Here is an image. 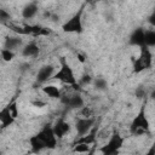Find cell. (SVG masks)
<instances>
[{"label":"cell","instance_id":"27","mask_svg":"<svg viewBox=\"0 0 155 155\" xmlns=\"http://www.w3.org/2000/svg\"><path fill=\"white\" fill-rule=\"evenodd\" d=\"M50 19L52 21V22H58L59 21V16L58 15H56V13H51V16H50Z\"/></svg>","mask_w":155,"mask_h":155},{"label":"cell","instance_id":"14","mask_svg":"<svg viewBox=\"0 0 155 155\" xmlns=\"http://www.w3.org/2000/svg\"><path fill=\"white\" fill-rule=\"evenodd\" d=\"M38 10H39V7H38V5L35 2H29L22 10V16L25 19H30V18H33L38 13Z\"/></svg>","mask_w":155,"mask_h":155},{"label":"cell","instance_id":"8","mask_svg":"<svg viewBox=\"0 0 155 155\" xmlns=\"http://www.w3.org/2000/svg\"><path fill=\"white\" fill-rule=\"evenodd\" d=\"M53 71H54V67L52 64H46V65L41 67L36 74V82L38 84H45L46 81L52 79V76L54 74Z\"/></svg>","mask_w":155,"mask_h":155},{"label":"cell","instance_id":"20","mask_svg":"<svg viewBox=\"0 0 155 155\" xmlns=\"http://www.w3.org/2000/svg\"><path fill=\"white\" fill-rule=\"evenodd\" d=\"M94 87H96L97 90H99V91H104V90H107V87H108V82H107V80L103 79V78H97V79L94 80Z\"/></svg>","mask_w":155,"mask_h":155},{"label":"cell","instance_id":"24","mask_svg":"<svg viewBox=\"0 0 155 155\" xmlns=\"http://www.w3.org/2000/svg\"><path fill=\"white\" fill-rule=\"evenodd\" d=\"M10 19V13L2 8H0V21L1 22H5V21H8Z\"/></svg>","mask_w":155,"mask_h":155},{"label":"cell","instance_id":"28","mask_svg":"<svg viewBox=\"0 0 155 155\" xmlns=\"http://www.w3.org/2000/svg\"><path fill=\"white\" fill-rule=\"evenodd\" d=\"M33 105H34V107H39V108H42V107L45 105V103L41 102V101H39V102L36 101V102H33Z\"/></svg>","mask_w":155,"mask_h":155},{"label":"cell","instance_id":"12","mask_svg":"<svg viewBox=\"0 0 155 155\" xmlns=\"http://www.w3.org/2000/svg\"><path fill=\"white\" fill-rule=\"evenodd\" d=\"M144 29L143 28H137L132 31L130 36V44L133 46H144Z\"/></svg>","mask_w":155,"mask_h":155},{"label":"cell","instance_id":"25","mask_svg":"<svg viewBox=\"0 0 155 155\" xmlns=\"http://www.w3.org/2000/svg\"><path fill=\"white\" fill-rule=\"evenodd\" d=\"M91 81H92V78H91V75H90V74H85V75H82V78H81V82H82L84 85L90 84Z\"/></svg>","mask_w":155,"mask_h":155},{"label":"cell","instance_id":"31","mask_svg":"<svg viewBox=\"0 0 155 155\" xmlns=\"http://www.w3.org/2000/svg\"><path fill=\"white\" fill-rule=\"evenodd\" d=\"M44 16H45V17H47V18H50V16H51V12H47V11H46V12L44 13Z\"/></svg>","mask_w":155,"mask_h":155},{"label":"cell","instance_id":"18","mask_svg":"<svg viewBox=\"0 0 155 155\" xmlns=\"http://www.w3.org/2000/svg\"><path fill=\"white\" fill-rule=\"evenodd\" d=\"M144 46H147V47L155 46V31L154 30L144 31Z\"/></svg>","mask_w":155,"mask_h":155},{"label":"cell","instance_id":"5","mask_svg":"<svg viewBox=\"0 0 155 155\" xmlns=\"http://www.w3.org/2000/svg\"><path fill=\"white\" fill-rule=\"evenodd\" d=\"M36 137L42 142V144L45 145V148H48V149L56 148L57 137L54 136V132H53V130H52L51 126L46 125V126L36 134Z\"/></svg>","mask_w":155,"mask_h":155},{"label":"cell","instance_id":"7","mask_svg":"<svg viewBox=\"0 0 155 155\" xmlns=\"http://www.w3.org/2000/svg\"><path fill=\"white\" fill-rule=\"evenodd\" d=\"M93 124H94L93 117H80V119H78L76 124H75V128H76L79 136H84L87 132H90Z\"/></svg>","mask_w":155,"mask_h":155},{"label":"cell","instance_id":"9","mask_svg":"<svg viewBox=\"0 0 155 155\" xmlns=\"http://www.w3.org/2000/svg\"><path fill=\"white\" fill-rule=\"evenodd\" d=\"M62 103L65 104L68 108L70 109H80L84 107L85 102L82 99V97L80 94H74V96H67L62 98Z\"/></svg>","mask_w":155,"mask_h":155},{"label":"cell","instance_id":"1","mask_svg":"<svg viewBox=\"0 0 155 155\" xmlns=\"http://www.w3.org/2000/svg\"><path fill=\"white\" fill-rule=\"evenodd\" d=\"M130 131L133 136H142L149 132V121L145 116V110L144 108L140 109V111L138 113V115L133 119Z\"/></svg>","mask_w":155,"mask_h":155},{"label":"cell","instance_id":"17","mask_svg":"<svg viewBox=\"0 0 155 155\" xmlns=\"http://www.w3.org/2000/svg\"><path fill=\"white\" fill-rule=\"evenodd\" d=\"M96 133H97V131L96 130H93V131H91L90 133L87 132L86 134H84V136H80V138L78 139V142L76 143H84V144H92L94 140H96Z\"/></svg>","mask_w":155,"mask_h":155},{"label":"cell","instance_id":"3","mask_svg":"<svg viewBox=\"0 0 155 155\" xmlns=\"http://www.w3.org/2000/svg\"><path fill=\"white\" fill-rule=\"evenodd\" d=\"M53 79H57L64 84H68V85H75L76 84V79H75V75H74V71L73 69L70 68V65L68 64V62L62 58L61 59V68L59 70L53 74L52 76Z\"/></svg>","mask_w":155,"mask_h":155},{"label":"cell","instance_id":"16","mask_svg":"<svg viewBox=\"0 0 155 155\" xmlns=\"http://www.w3.org/2000/svg\"><path fill=\"white\" fill-rule=\"evenodd\" d=\"M42 92L48 96L50 98H59L61 97V91L56 85H47L42 87Z\"/></svg>","mask_w":155,"mask_h":155},{"label":"cell","instance_id":"26","mask_svg":"<svg viewBox=\"0 0 155 155\" xmlns=\"http://www.w3.org/2000/svg\"><path fill=\"white\" fill-rule=\"evenodd\" d=\"M144 94H145V91L143 90V88H137L136 90V96L138 97V98H142V97H144Z\"/></svg>","mask_w":155,"mask_h":155},{"label":"cell","instance_id":"15","mask_svg":"<svg viewBox=\"0 0 155 155\" xmlns=\"http://www.w3.org/2000/svg\"><path fill=\"white\" fill-rule=\"evenodd\" d=\"M21 45H22V39L18 36H7L5 40V48L11 50V51L16 50Z\"/></svg>","mask_w":155,"mask_h":155},{"label":"cell","instance_id":"4","mask_svg":"<svg viewBox=\"0 0 155 155\" xmlns=\"http://www.w3.org/2000/svg\"><path fill=\"white\" fill-rule=\"evenodd\" d=\"M153 63V56L147 46H140V56L133 63V70L136 73H140L145 69H149Z\"/></svg>","mask_w":155,"mask_h":155},{"label":"cell","instance_id":"23","mask_svg":"<svg viewBox=\"0 0 155 155\" xmlns=\"http://www.w3.org/2000/svg\"><path fill=\"white\" fill-rule=\"evenodd\" d=\"M81 116L82 117H92V109L88 107H82L81 108Z\"/></svg>","mask_w":155,"mask_h":155},{"label":"cell","instance_id":"19","mask_svg":"<svg viewBox=\"0 0 155 155\" xmlns=\"http://www.w3.org/2000/svg\"><path fill=\"white\" fill-rule=\"evenodd\" d=\"M30 145H31V148H33V150L34 151H40V150H42V149H45V145L42 144V142L36 137V134L35 136H33L31 138H30Z\"/></svg>","mask_w":155,"mask_h":155},{"label":"cell","instance_id":"30","mask_svg":"<svg viewBox=\"0 0 155 155\" xmlns=\"http://www.w3.org/2000/svg\"><path fill=\"white\" fill-rule=\"evenodd\" d=\"M78 58H79V61H80L81 63H84V62H85V57H84L82 54H80V53H79V54H78Z\"/></svg>","mask_w":155,"mask_h":155},{"label":"cell","instance_id":"29","mask_svg":"<svg viewBox=\"0 0 155 155\" xmlns=\"http://www.w3.org/2000/svg\"><path fill=\"white\" fill-rule=\"evenodd\" d=\"M154 18H155V13L153 12V15L149 17V22H150L151 24H155V21H154Z\"/></svg>","mask_w":155,"mask_h":155},{"label":"cell","instance_id":"2","mask_svg":"<svg viewBox=\"0 0 155 155\" xmlns=\"http://www.w3.org/2000/svg\"><path fill=\"white\" fill-rule=\"evenodd\" d=\"M122 144H124V137L117 131H114L110 133V137L105 143V145L101 148V153L105 155H115L119 153Z\"/></svg>","mask_w":155,"mask_h":155},{"label":"cell","instance_id":"22","mask_svg":"<svg viewBox=\"0 0 155 155\" xmlns=\"http://www.w3.org/2000/svg\"><path fill=\"white\" fill-rule=\"evenodd\" d=\"M73 151H75V153H88V151H90V147H88V144L75 143Z\"/></svg>","mask_w":155,"mask_h":155},{"label":"cell","instance_id":"13","mask_svg":"<svg viewBox=\"0 0 155 155\" xmlns=\"http://www.w3.org/2000/svg\"><path fill=\"white\" fill-rule=\"evenodd\" d=\"M40 52V48L39 46L36 45V42H29L28 45H25L22 50V54L24 57H36Z\"/></svg>","mask_w":155,"mask_h":155},{"label":"cell","instance_id":"6","mask_svg":"<svg viewBox=\"0 0 155 155\" xmlns=\"http://www.w3.org/2000/svg\"><path fill=\"white\" fill-rule=\"evenodd\" d=\"M81 15L82 10H80L78 13H75L67 23L63 24V30L65 33H81L82 31V22H81Z\"/></svg>","mask_w":155,"mask_h":155},{"label":"cell","instance_id":"11","mask_svg":"<svg viewBox=\"0 0 155 155\" xmlns=\"http://www.w3.org/2000/svg\"><path fill=\"white\" fill-rule=\"evenodd\" d=\"M16 117L12 115L8 105L0 110V127H7V126L12 125Z\"/></svg>","mask_w":155,"mask_h":155},{"label":"cell","instance_id":"10","mask_svg":"<svg viewBox=\"0 0 155 155\" xmlns=\"http://www.w3.org/2000/svg\"><path fill=\"white\" fill-rule=\"evenodd\" d=\"M52 130H53L54 136H56L57 138H63V137L69 132L70 126H69L68 122H65L64 120L61 119V120H57V121H56V124H54V126L52 127Z\"/></svg>","mask_w":155,"mask_h":155},{"label":"cell","instance_id":"21","mask_svg":"<svg viewBox=\"0 0 155 155\" xmlns=\"http://www.w3.org/2000/svg\"><path fill=\"white\" fill-rule=\"evenodd\" d=\"M1 57H2V59H4L5 62H10V61L13 59L15 52L11 51V50H7V48H2V50H1Z\"/></svg>","mask_w":155,"mask_h":155}]
</instances>
